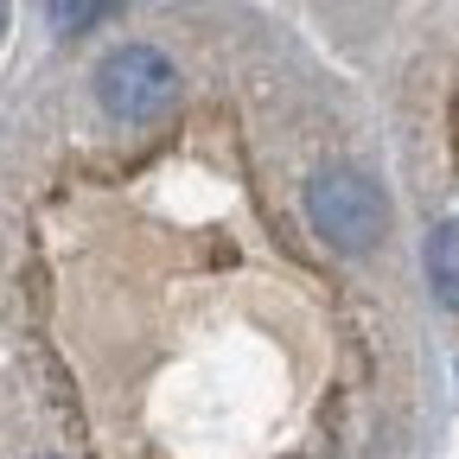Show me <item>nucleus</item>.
Listing matches in <instances>:
<instances>
[{"label": "nucleus", "mask_w": 459, "mask_h": 459, "mask_svg": "<svg viewBox=\"0 0 459 459\" xmlns=\"http://www.w3.org/2000/svg\"><path fill=\"white\" fill-rule=\"evenodd\" d=\"M307 217H313V230L332 243V249H344V255H358V249H377L383 243V230H389V204H383V192L364 179V172H319V179L307 186Z\"/></svg>", "instance_id": "nucleus-1"}, {"label": "nucleus", "mask_w": 459, "mask_h": 459, "mask_svg": "<svg viewBox=\"0 0 459 459\" xmlns=\"http://www.w3.org/2000/svg\"><path fill=\"white\" fill-rule=\"evenodd\" d=\"M96 96H102V108L115 122H153V115L179 96V71H172L153 45H122V51L102 57Z\"/></svg>", "instance_id": "nucleus-2"}, {"label": "nucleus", "mask_w": 459, "mask_h": 459, "mask_svg": "<svg viewBox=\"0 0 459 459\" xmlns=\"http://www.w3.org/2000/svg\"><path fill=\"white\" fill-rule=\"evenodd\" d=\"M428 281H434L440 307L459 313V217H446L434 237H428Z\"/></svg>", "instance_id": "nucleus-3"}, {"label": "nucleus", "mask_w": 459, "mask_h": 459, "mask_svg": "<svg viewBox=\"0 0 459 459\" xmlns=\"http://www.w3.org/2000/svg\"><path fill=\"white\" fill-rule=\"evenodd\" d=\"M108 20V7H51V26H96Z\"/></svg>", "instance_id": "nucleus-4"}, {"label": "nucleus", "mask_w": 459, "mask_h": 459, "mask_svg": "<svg viewBox=\"0 0 459 459\" xmlns=\"http://www.w3.org/2000/svg\"><path fill=\"white\" fill-rule=\"evenodd\" d=\"M0 26H7V7H0Z\"/></svg>", "instance_id": "nucleus-5"}, {"label": "nucleus", "mask_w": 459, "mask_h": 459, "mask_svg": "<svg viewBox=\"0 0 459 459\" xmlns=\"http://www.w3.org/2000/svg\"><path fill=\"white\" fill-rule=\"evenodd\" d=\"M45 459H51V453H45Z\"/></svg>", "instance_id": "nucleus-6"}]
</instances>
